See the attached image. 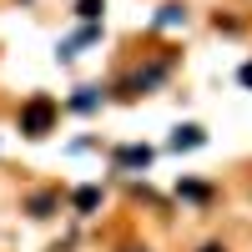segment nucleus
<instances>
[{
  "mask_svg": "<svg viewBox=\"0 0 252 252\" xmlns=\"http://www.w3.org/2000/svg\"><path fill=\"white\" fill-rule=\"evenodd\" d=\"M51 116H56V106H51L46 96H35L31 106L20 111V131H26V136H46L51 131Z\"/></svg>",
  "mask_w": 252,
  "mask_h": 252,
  "instance_id": "nucleus-1",
  "label": "nucleus"
},
{
  "mask_svg": "<svg viewBox=\"0 0 252 252\" xmlns=\"http://www.w3.org/2000/svg\"><path fill=\"white\" fill-rule=\"evenodd\" d=\"M207 136H202V126H177L172 131V152H192V146H202Z\"/></svg>",
  "mask_w": 252,
  "mask_h": 252,
  "instance_id": "nucleus-2",
  "label": "nucleus"
},
{
  "mask_svg": "<svg viewBox=\"0 0 252 252\" xmlns=\"http://www.w3.org/2000/svg\"><path fill=\"white\" fill-rule=\"evenodd\" d=\"M116 166H152V146H121Z\"/></svg>",
  "mask_w": 252,
  "mask_h": 252,
  "instance_id": "nucleus-3",
  "label": "nucleus"
},
{
  "mask_svg": "<svg viewBox=\"0 0 252 252\" xmlns=\"http://www.w3.org/2000/svg\"><path fill=\"white\" fill-rule=\"evenodd\" d=\"M71 106H76V111H96V106H101V91H96V86H81V91L71 96Z\"/></svg>",
  "mask_w": 252,
  "mask_h": 252,
  "instance_id": "nucleus-4",
  "label": "nucleus"
},
{
  "mask_svg": "<svg viewBox=\"0 0 252 252\" xmlns=\"http://www.w3.org/2000/svg\"><path fill=\"white\" fill-rule=\"evenodd\" d=\"M101 207V187H81L76 192V212H96Z\"/></svg>",
  "mask_w": 252,
  "mask_h": 252,
  "instance_id": "nucleus-5",
  "label": "nucleus"
},
{
  "mask_svg": "<svg viewBox=\"0 0 252 252\" xmlns=\"http://www.w3.org/2000/svg\"><path fill=\"white\" fill-rule=\"evenodd\" d=\"M177 192H182V197H192V202H207V197H212V192H207V187H202V182H182V187H177Z\"/></svg>",
  "mask_w": 252,
  "mask_h": 252,
  "instance_id": "nucleus-6",
  "label": "nucleus"
},
{
  "mask_svg": "<svg viewBox=\"0 0 252 252\" xmlns=\"http://www.w3.org/2000/svg\"><path fill=\"white\" fill-rule=\"evenodd\" d=\"M101 10H106V5H101V0H76V15H81V20H96Z\"/></svg>",
  "mask_w": 252,
  "mask_h": 252,
  "instance_id": "nucleus-7",
  "label": "nucleus"
},
{
  "mask_svg": "<svg viewBox=\"0 0 252 252\" xmlns=\"http://www.w3.org/2000/svg\"><path fill=\"white\" fill-rule=\"evenodd\" d=\"M51 207H56V197H35V202H31V212H35V217H46Z\"/></svg>",
  "mask_w": 252,
  "mask_h": 252,
  "instance_id": "nucleus-8",
  "label": "nucleus"
},
{
  "mask_svg": "<svg viewBox=\"0 0 252 252\" xmlns=\"http://www.w3.org/2000/svg\"><path fill=\"white\" fill-rule=\"evenodd\" d=\"M237 81H242V86H252V61H247V66L237 71Z\"/></svg>",
  "mask_w": 252,
  "mask_h": 252,
  "instance_id": "nucleus-9",
  "label": "nucleus"
},
{
  "mask_svg": "<svg viewBox=\"0 0 252 252\" xmlns=\"http://www.w3.org/2000/svg\"><path fill=\"white\" fill-rule=\"evenodd\" d=\"M202 252H222V247H202Z\"/></svg>",
  "mask_w": 252,
  "mask_h": 252,
  "instance_id": "nucleus-10",
  "label": "nucleus"
}]
</instances>
